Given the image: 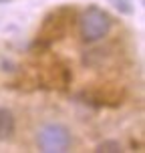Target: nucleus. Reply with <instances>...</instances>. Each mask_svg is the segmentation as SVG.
Wrapping results in <instances>:
<instances>
[{
  "label": "nucleus",
  "instance_id": "nucleus-1",
  "mask_svg": "<svg viewBox=\"0 0 145 153\" xmlns=\"http://www.w3.org/2000/svg\"><path fill=\"white\" fill-rule=\"evenodd\" d=\"M111 30V18L99 6H89L81 16V36L87 42H97Z\"/></svg>",
  "mask_w": 145,
  "mask_h": 153
},
{
  "label": "nucleus",
  "instance_id": "nucleus-2",
  "mask_svg": "<svg viewBox=\"0 0 145 153\" xmlns=\"http://www.w3.org/2000/svg\"><path fill=\"white\" fill-rule=\"evenodd\" d=\"M38 147L45 153H62L71 147V133L65 125L48 123L38 133Z\"/></svg>",
  "mask_w": 145,
  "mask_h": 153
},
{
  "label": "nucleus",
  "instance_id": "nucleus-3",
  "mask_svg": "<svg viewBox=\"0 0 145 153\" xmlns=\"http://www.w3.org/2000/svg\"><path fill=\"white\" fill-rule=\"evenodd\" d=\"M16 129V119L14 115L10 113L8 109L0 107V141H6L14 135Z\"/></svg>",
  "mask_w": 145,
  "mask_h": 153
},
{
  "label": "nucleus",
  "instance_id": "nucleus-4",
  "mask_svg": "<svg viewBox=\"0 0 145 153\" xmlns=\"http://www.w3.org/2000/svg\"><path fill=\"white\" fill-rule=\"evenodd\" d=\"M95 151H121V145L117 143V141H103V143H99L97 145V149Z\"/></svg>",
  "mask_w": 145,
  "mask_h": 153
}]
</instances>
